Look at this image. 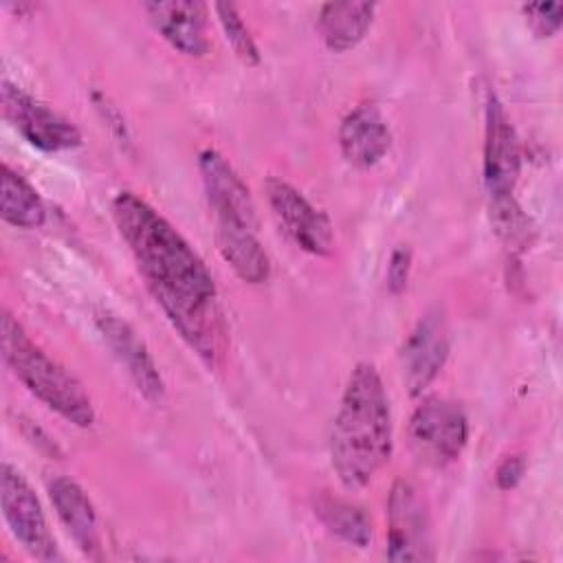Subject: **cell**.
Instances as JSON below:
<instances>
[{
	"mask_svg": "<svg viewBox=\"0 0 563 563\" xmlns=\"http://www.w3.org/2000/svg\"><path fill=\"white\" fill-rule=\"evenodd\" d=\"M110 209L145 288L172 328L207 367H220L229 352V328L202 257L134 191H119Z\"/></svg>",
	"mask_w": 563,
	"mask_h": 563,
	"instance_id": "1",
	"label": "cell"
},
{
	"mask_svg": "<svg viewBox=\"0 0 563 563\" xmlns=\"http://www.w3.org/2000/svg\"><path fill=\"white\" fill-rule=\"evenodd\" d=\"M391 455V411L378 369L358 363L343 389L332 431L330 462L347 490H358Z\"/></svg>",
	"mask_w": 563,
	"mask_h": 563,
	"instance_id": "2",
	"label": "cell"
},
{
	"mask_svg": "<svg viewBox=\"0 0 563 563\" xmlns=\"http://www.w3.org/2000/svg\"><path fill=\"white\" fill-rule=\"evenodd\" d=\"M2 358L15 378L48 409L66 422L86 429L95 422V407L84 385L55 358H51L22 328V323L2 312L0 321Z\"/></svg>",
	"mask_w": 563,
	"mask_h": 563,
	"instance_id": "3",
	"label": "cell"
},
{
	"mask_svg": "<svg viewBox=\"0 0 563 563\" xmlns=\"http://www.w3.org/2000/svg\"><path fill=\"white\" fill-rule=\"evenodd\" d=\"M407 435L413 455L440 468L462 455L468 442V418L453 400L427 398L411 413Z\"/></svg>",
	"mask_w": 563,
	"mask_h": 563,
	"instance_id": "4",
	"label": "cell"
},
{
	"mask_svg": "<svg viewBox=\"0 0 563 563\" xmlns=\"http://www.w3.org/2000/svg\"><path fill=\"white\" fill-rule=\"evenodd\" d=\"M0 508L11 534L31 556L40 561L59 559L35 490L9 462H2L0 466Z\"/></svg>",
	"mask_w": 563,
	"mask_h": 563,
	"instance_id": "5",
	"label": "cell"
},
{
	"mask_svg": "<svg viewBox=\"0 0 563 563\" xmlns=\"http://www.w3.org/2000/svg\"><path fill=\"white\" fill-rule=\"evenodd\" d=\"M387 559H435L427 501L420 495V490L407 479H396L387 497Z\"/></svg>",
	"mask_w": 563,
	"mask_h": 563,
	"instance_id": "6",
	"label": "cell"
},
{
	"mask_svg": "<svg viewBox=\"0 0 563 563\" xmlns=\"http://www.w3.org/2000/svg\"><path fill=\"white\" fill-rule=\"evenodd\" d=\"M521 169L519 136L495 92L486 99L484 114V187L493 202L515 198V185Z\"/></svg>",
	"mask_w": 563,
	"mask_h": 563,
	"instance_id": "7",
	"label": "cell"
},
{
	"mask_svg": "<svg viewBox=\"0 0 563 563\" xmlns=\"http://www.w3.org/2000/svg\"><path fill=\"white\" fill-rule=\"evenodd\" d=\"M266 198L282 231L310 255H330L334 249V229L330 218L317 209L288 180L271 176L266 180Z\"/></svg>",
	"mask_w": 563,
	"mask_h": 563,
	"instance_id": "8",
	"label": "cell"
},
{
	"mask_svg": "<svg viewBox=\"0 0 563 563\" xmlns=\"http://www.w3.org/2000/svg\"><path fill=\"white\" fill-rule=\"evenodd\" d=\"M2 112L4 119L37 150L62 152L81 145V132L46 103L33 99L15 84L2 79Z\"/></svg>",
	"mask_w": 563,
	"mask_h": 563,
	"instance_id": "9",
	"label": "cell"
},
{
	"mask_svg": "<svg viewBox=\"0 0 563 563\" xmlns=\"http://www.w3.org/2000/svg\"><path fill=\"white\" fill-rule=\"evenodd\" d=\"M449 356V328L440 310H429L400 347L402 378L411 396H420L440 374Z\"/></svg>",
	"mask_w": 563,
	"mask_h": 563,
	"instance_id": "10",
	"label": "cell"
},
{
	"mask_svg": "<svg viewBox=\"0 0 563 563\" xmlns=\"http://www.w3.org/2000/svg\"><path fill=\"white\" fill-rule=\"evenodd\" d=\"M95 323L117 361L125 367L139 394L150 402H161L165 396V383L154 356L136 330L110 310H99L95 314Z\"/></svg>",
	"mask_w": 563,
	"mask_h": 563,
	"instance_id": "11",
	"label": "cell"
},
{
	"mask_svg": "<svg viewBox=\"0 0 563 563\" xmlns=\"http://www.w3.org/2000/svg\"><path fill=\"white\" fill-rule=\"evenodd\" d=\"M198 169L213 220H231L257 229L253 196L231 163L218 150L207 147L198 154Z\"/></svg>",
	"mask_w": 563,
	"mask_h": 563,
	"instance_id": "12",
	"label": "cell"
},
{
	"mask_svg": "<svg viewBox=\"0 0 563 563\" xmlns=\"http://www.w3.org/2000/svg\"><path fill=\"white\" fill-rule=\"evenodd\" d=\"M147 20L158 35L178 53L187 57H202L209 53L207 18L209 9L198 0H154L143 2Z\"/></svg>",
	"mask_w": 563,
	"mask_h": 563,
	"instance_id": "13",
	"label": "cell"
},
{
	"mask_svg": "<svg viewBox=\"0 0 563 563\" xmlns=\"http://www.w3.org/2000/svg\"><path fill=\"white\" fill-rule=\"evenodd\" d=\"M391 145V132L383 112L374 103L354 106L339 125V147L343 158L367 169L383 161Z\"/></svg>",
	"mask_w": 563,
	"mask_h": 563,
	"instance_id": "14",
	"label": "cell"
},
{
	"mask_svg": "<svg viewBox=\"0 0 563 563\" xmlns=\"http://www.w3.org/2000/svg\"><path fill=\"white\" fill-rule=\"evenodd\" d=\"M51 504L70 539L88 559H101V530L88 493L68 475L48 479Z\"/></svg>",
	"mask_w": 563,
	"mask_h": 563,
	"instance_id": "15",
	"label": "cell"
},
{
	"mask_svg": "<svg viewBox=\"0 0 563 563\" xmlns=\"http://www.w3.org/2000/svg\"><path fill=\"white\" fill-rule=\"evenodd\" d=\"M216 244L222 260L235 271V275L246 284H264L271 275V260L257 240V229L216 220Z\"/></svg>",
	"mask_w": 563,
	"mask_h": 563,
	"instance_id": "16",
	"label": "cell"
},
{
	"mask_svg": "<svg viewBox=\"0 0 563 563\" xmlns=\"http://www.w3.org/2000/svg\"><path fill=\"white\" fill-rule=\"evenodd\" d=\"M376 13V2H328L321 7L317 26L323 44L343 53L354 48L369 31Z\"/></svg>",
	"mask_w": 563,
	"mask_h": 563,
	"instance_id": "17",
	"label": "cell"
},
{
	"mask_svg": "<svg viewBox=\"0 0 563 563\" xmlns=\"http://www.w3.org/2000/svg\"><path fill=\"white\" fill-rule=\"evenodd\" d=\"M0 213L7 224L18 229H37L46 220V209L37 189L9 165H2Z\"/></svg>",
	"mask_w": 563,
	"mask_h": 563,
	"instance_id": "18",
	"label": "cell"
},
{
	"mask_svg": "<svg viewBox=\"0 0 563 563\" xmlns=\"http://www.w3.org/2000/svg\"><path fill=\"white\" fill-rule=\"evenodd\" d=\"M314 515L334 537L354 548H365L372 541V521L367 512L347 499L321 493L314 501Z\"/></svg>",
	"mask_w": 563,
	"mask_h": 563,
	"instance_id": "19",
	"label": "cell"
},
{
	"mask_svg": "<svg viewBox=\"0 0 563 563\" xmlns=\"http://www.w3.org/2000/svg\"><path fill=\"white\" fill-rule=\"evenodd\" d=\"M213 11L218 15V22L224 31L227 42L231 44L233 53L246 64V66H257L260 64V48L249 31V26L244 24L238 7L233 2H218L213 4Z\"/></svg>",
	"mask_w": 563,
	"mask_h": 563,
	"instance_id": "20",
	"label": "cell"
},
{
	"mask_svg": "<svg viewBox=\"0 0 563 563\" xmlns=\"http://www.w3.org/2000/svg\"><path fill=\"white\" fill-rule=\"evenodd\" d=\"M526 22L539 37H552L563 22V4L561 2H530L521 7Z\"/></svg>",
	"mask_w": 563,
	"mask_h": 563,
	"instance_id": "21",
	"label": "cell"
},
{
	"mask_svg": "<svg viewBox=\"0 0 563 563\" xmlns=\"http://www.w3.org/2000/svg\"><path fill=\"white\" fill-rule=\"evenodd\" d=\"M411 268V251L407 246L394 249L389 264H387V286L391 292H400L407 286Z\"/></svg>",
	"mask_w": 563,
	"mask_h": 563,
	"instance_id": "22",
	"label": "cell"
},
{
	"mask_svg": "<svg viewBox=\"0 0 563 563\" xmlns=\"http://www.w3.org/2000/svg\"><path fill=\"white\" fill-rule=\"evenodd\" d=\"M523 473H526V457L523 455H508L499 462V466L495 471V482L501 490H510L521 482Z\"/></svg>",
	"mask_w": 563,
	"mask_h": 563,
	"instance_id": "23",
	"label": "cell"
}]
</instances>
